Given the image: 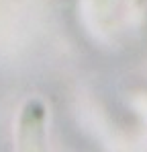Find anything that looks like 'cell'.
Segmentation results:
<instances>
[{
	"instance_id": "cell-1",
	"label": "cell",
	"mask_w": 147,
	"mask_h": 152,
	"mask_svg": "<svg viewBox=\"0 0 147 152\" xmlns=\"http://www.w3.org/2000/svg\"><path fill=\"white\" fill-rule=\"evenodd\" d=\"M19 152H49L45 134V105L39 99L27 101L21 111Z\"/></svg>"
}]
</instances>
